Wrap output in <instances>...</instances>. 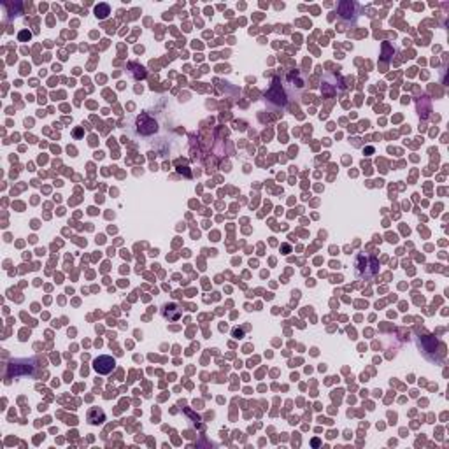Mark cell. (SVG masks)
<instances>
[{
    "label": "cell",
    "instance_id": "1",
    "mask_svg": "<svg viewBox=\"0 0 449 449\" xmlns=\"http://www.w3.org/2000/svg\"><path fill=\"white\" fill-rule=\"evenodd\" d=\"M379 272V263H377L376 256H365L360 255L356 258V276L361 277V279L368 281Z\"/></svg>",
    "mask_w": 449,
    "mask_h": 449
},
{
    "label": "cell",
    "instance_id": "2",
    "mask_svg": "<svg viewBox=\"0 0 449 449\" xmlns=\"http://www.w3.org/2000/svg\"><path fill=\"white\" fill-rule=\"evenodd\" d=\"M114 367H116V360L113 358V356H98V358H95L93 361V371L98 372V374L102 376H107L111 374V372L114 371Z\"/></svg>",
    "mask_w": 449,
    "mask_h": 449
},
{
    "label": "cell",
    "instance_id": "3",
    "mask_svg": "<svg viewBox=\"0 0 449 449\" xmlns=\"http://www.w3.org/2000/svg\"><path fill=\"white\" fill-rule=\"evenodd\" d=\"M158 130V125L154 120H151L149 116H146V114H142V116L137 118V132L142 134V135H149V134H154Z\"/></svg>",
    "mask_w": 449,
    "mask_h": 449
},
{
    "label": "cell",
    "instance_id": "4",
    "mask_svg": "<svg viewBox=\"0 0 449 449\" xmlns=\"http://www.w3.org/2000/svg\"><path fill=\"white\" fill-rule=\"evenodd\" d=\"M358 4L355 2H349V0H344V2H340L339 6H337V11H339L340 18L344 19H351V18H356L358 16Z\"/></svg>",
    "mask_w": 449,
    "mask_h": 449
},
{
    "label": "cell",
    "instance_id": "5",
    "mask_svg": "<svg viewBox=\"0 0 449 449\" xmlns=\"http://www.w3.org/2000/svg\"><path fill=\"white\" fill-rule=\"evenodd\" d=\"M95 14H97L100 19L107 18V14H111L109 6H107V4H100V6H97V7H95Z\"/></svg>",
    "mask_w": 449,
    "mask_h": 449
},
{
    "label": "cell",
    "instance_id": "6",
    "mask_svg": "<svg viewBox=\"0 0 449 449\" xmlns=\"http://www.w3.org/2000/svg\"><path fill=\"white\" fill-rule=\"evenodd\" d=\"M19 39H30V34H27V32H23V34L19 35Z\"/></svg>",
    "mask_w": 449,
    "mask_h": 449
}]
</instances>
